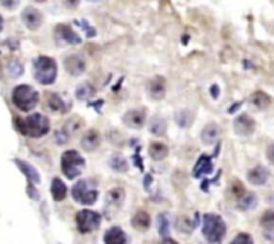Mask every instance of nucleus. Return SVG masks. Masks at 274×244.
<instances>
[{"instance_id": "obj_1", "label": "nucleus", "mask_w": 274, "mask_h": 244, "mask_svg": "<svg viewBox=\"0 0 274 244\" xmlns=\"http://www.w3.org/2000/svg\"><path fill=\"white\" fill-rule=\"evenodd\" d=\"M15 126L20 134L31 138H40L50 132V119L40 113L28 115L26 118L16 117Z\"/></svg>"}, {"instance_id": "obj_2", "label": "nucleus", "mask_w": 274, "mask_h": 244, "mask_svg": "<svg viewBox=\"0 0 274 244\" xmlns=\"http://www.w3.org/2000/svg\"><path fill=\"white\" fill-rule=\"evenodd\" d=\"M226 223L222 217L217 213H206L203 216L202 232L206 240L212 244H219L226 235Z\"/></svg>"}, {"instance_id": "obj_3", "label": "nucleus", "mask_w": 274, "mask_h": 244, "mask_svg": "<svg viewBox=\"0 0 274 244\" xmlns=\"http://www.w3.org/2000/svg\"><path fill=\"white\" fill-rule=\"evenodd\" d=\"M12 102L21 112H31L39 104V93L30 85H19L12 91Z\"/></svg>"}, {"instance_id": "obj_4", "label": "nucleus", "mask_w": 274, "mask_h": 244, "mask_svg": "<svg viewBox=\"0 0 274 244\" xmlns=\"http://www.w3.org/2000/svg\"><path fill=\"white\" fill-rule=\"evenodd\" d=\"M34 75L39 84L52 85L58 75V65L50 56H38L34 60Z\"/></svg>"}, {"instance_id": "obj_5", "label": "nucleus", "mask_w": 274, "mask_h": 244, "mask_svg": "<svg viewBox=\"0 0 274 244\" xmlns=\"http://www.w3.org/2000/svg\"><path fill=\"white\" fill-rule=\"evenodd\" d=\"M84 165H86V160L80 156V153L77 152V150H66V152L62 154V158H60L62 172L70 180H73V178L80 176Z\"/></svg>"}, {"instance_id": "obj_6", "label": "nucleus", "mask_w": 274, "mask_h": 244, "mask_svg": "<svg viewBox=\"0 0 274 244\" xmlns=\"http://www.w3.org/2000/svg\"><path fill=\"white\" fill-rule=\"evenodd\" d=\"M73 199L83 206H91L98 200V191L87 180H80L71 189Z\"/></svg>"}, {"instance_id": "obj_7", "label": "nucleus", "mask_w": 274, "mask_h": 244, "mask_svg": "<svg viewBox=\"0 0 274 244\" xmlns=\"http://www.w3.org/2000/svg\"><path fill=\"white\" fill-rule=\"evenodd\" d=\"M75 219H77V227L80 234H88V232L98 230L102 221L101 215L95 211H90V209L79 211Z\"/></svg>"}, {"instance_id": "obj_8", "label": "nucleus", "mask_w": 274, "mask_h": 244, "mask_svg": "<svg viewBox=\"0 0 274 244\" xmlns=\"http://www.w3.org/2000/svg\"><path fill=\"white\" fill-rule=\"evenodd\" d=\"M55 39L58 43H67V45H79L82 38L68 25H58L55 27Z\"/></svg>"}, {"instance_id": "obj_9", "label": "nucleus", "mask_w": 274, "mask_h": 244, "mask_svg": "<svg viewBox=\"0 0 274 244\" xmlns=\"http://www.w3.org/2000/svg\"><path fill=\"white\" fill-rule=\"evenodd\" d=\"M21 21H23V23H25V26L28 30L35 31L43 25V14L35 7L28 6L21 12Z\"/></svg>"}, {"instance_id": "obj_10", "label": "nucleus", "mask_w": 274, "mask_h": 244, "mask_svg": "<svg viewBox=\"0 0 274 244\" xmlns=\"http://www.w3.org/2000/svg\"><path fill=\"white\" fill-rule=\"evenodd\" d=\"M234 130L238 136L247 137L256 129V121L249 114H241L234 119Z\"/></svg>"}, {"instance_id": "obj_11", "label": "nucleus", "mask_w": 274, "mask_h": 244, "mask_svg": "<svg viewBox=\"0 0 274 244\" xmlns=\"http://www.w3.org/2000/svg\"><path fill=\"white\" fill-rule=\"evenodd\" d=\"M64 67H66L67 73L74 77H79L86 71V60L79 54H74V55L67 56L64 60Z\"/></svg>"}, {"instance_id": "obj_12", "label": "nucleus", "mask_w": 274, "mask_h": 244, "mask_svg": "<svg viewBox=\"0 0 274 244\" xmlns=\"http://www.w3.org/2000/svg\"><path fill=\"white\" fill-rule=\"evenodd\" d=\"M269 177H270V172L264 165H257V167L252 168L247 173V180H249L250 184L253 185L266 184Z\"/></svg>"}, {"instance_id": "obj_13", "label": "nucleus", "mask_w": 274, "mask_h": 244, "mask_svg": "<svg viewBox=\"0 0 274 244\" xmlns=\"http://www.w3.org/2000/svg\"><path fill=\"white\" fill-rule=\"evenodd\" d=\"M103 241L104 244H127V236L121 227H111L106 231Z\"/></svg>"}, {"instance_id": "obj_14", "label": "nucleus", "mask_w": 274, "mask_h": 244, "mask_svg": "<svg viewBox=\"0 0 274 244\" xmlns=\"http://www.w3.org/2000/svg\"><path fill=\"white\" fill-rule=\"evenodd\" d=\"M99 144H101V137L97 130H88L80 139V145L86 152H94L95 149H98Z\"/></svg>"}, {"instance_id": "obj_15", "label": "nucleus", "mask_w": 274, "mask_h": 244, "mask_svg": "<svg viewBox=\"0 0 274 244\" xmlns=\"http://www.w3.org/2000/svg\"><path fill=\"white\" fill-rule=\"evenodd\" d=\"M213 171V161L212 158L206 154H202L199 158H198L197 164L194 167V171H193V176L195 178H199L205 174H210Z\"/></svg>"}, {"instance_id": "obj_16", "label": "nucleus", "mask_w": 274, "mask_h": 244, "mask_svg": "<svg viewBox=\"0 0 274 244\" xmlns=\"http://www.w3.org/2000/svg\"><path fill=\"white\" fill-rule=\"evenodd\" d=\"M146 121V114L143 110H129L123 115V122L126 125L131 126V128H142L145 125Z\"/></svg>"}, {"instance_id": "obj_17", "label": "nucleus", "mask_w": 274, "mask_h": 244, "mask_svg": "<svg viewBox=\"0 0 274 244\" xmlns=\"http://www.w3.org/2000/svg\"><path fill=\"white\" fill-rule=\"evenodd\" d=\"M15 164L17 165V168H19L26 177H27L28 182H32V184L40 182V174H39V172L36 171L31 164H28V162H26V161L23 160H19V158H15Z\"/></svg>"}, {"instance_id": "obj_18", "label": "nucleus", "mask_w": 274, "mask_h": 244, "mask_svg": "<svg viewBox=\"0 0 274 244\" xmlns=\"http://www.w3.org/2000/svg\"><path fill=\"white\" fill-rule=\"evenodd\" d=\"M149 93L154 99H161V98L165 97V93H166V82H165V79L162 77L154 78L149 84Z\"/></svg>"}, {"instance_id": "obj_19", "label": "nucleus", "mask_w": 274, "mask_h": 244, "mask_svg": "<svg viewBox=\"0 0 274 244\" xmlns=\"http://www.w3.org/2000/svg\"><path fill=\"white\" fill-rule=\"evenodd\" d=\"M219 133H221L219 126L217 125L215 122H210V124H208V125L203 128V130H202L201 138L205 144H213L215 139L219 137Z\"/></svg>"}, {"instance_id": "obj_20", "label": "nucleus", "mask_w": 274, "mask_h": 244, "mask_svg": "<svg viewBox=\"0 0 274 244\" xmlns=\"http://www.w3.org/2000/svg\"><path fill=\"white\" fill-rule=\"evenodd\" d=\"M51 195L55 201H63L67 196V187L60 178H54L51 182Z\"/></svg>"}, {"instance_id": "obj_21", "label": "nucleus", "mask_w": 274, "mask_h": 244, "mask_svg": "<svg viewBox=\"0 0 274 244\" xmlns=\"http://www.w3.org/2000/svg\"><path fill=\"white\" fill-rule=\"evenodd\" d=\"M250 102H252V105H253L254 108H257L258 110H265V109H267L270 106L271 98L269 97L266 93H264V91L257 90L256 93L252 94Z\"/></svg>"}, {"instance_id": "obj_22", "label": "nucleus", "mask_w": 274, "mask_h": 244, "mask_svg": "<svg viewBox=\"0 0 274 244\" xmlns=\"http://www.w3.org/2000/svg\"><path fill=\"white\" fill-rule=\"evenodd\" d=\"M149 153L154 161H162L169 154V148L162 143H153L149 148Z\"/></svg>"}, {"instance_id": "obj_23", "label": "nucleus", "mask_w": 274, "mask_h": 244, "mask_svg": "<svg viewBox=\"0 0 274 244\" xmlns=\"http://www.w3.org/2000/svg\"><path fill=\"white\" fill-rule=\"evenodd\" d=\"M47 105L49 108L51 109L52 112L55 113H66L67 112V106L66 102L63 101V98L60 97L59 94H49L47 97Z\"/></svg>"}, {"instance_id": "obj_24", "label": "nucleus", "mask_w": 274, "mask_h": 244, "mask_svg": "<svg viewBox=\"0 0 274 244\" xmlns=\"http://www.w3.org/2000/svg\"><path fill=\"white\" fill-rule=\"evenodd\" d=\"M149 129H150V132L153 133V134H155V136H163V134L166 133L167 124L163 117H161V115H155V117L150 121Z\"/></svg>"}, {"instance_id": "obj_25", "label": "nucleus", "mask_w": 274, "mask_h": 244, "mask_svg": "<svg viewBox=\"0 0 274 244\" xmlns=\"http://www.w3.org/2000/svg\"><path fill=\"white\" fill-rule=\"evenodd\" d=\"M95 94L94 86L88 82H84V84H80L77 87V91H75V95H77L78 99L80 101H86V99H90L93 95Z\"/></svg>"}, {"instance_id": "obj_26", "label": "nucleus", "mask_w": 274, "mask_h": 244, "mask_svg": "<svg viewBox=\"0 0 274 244\" xmlns=\"http://www.w3.org/2000/svg\"><path fill=\"white\" fill-rule=\"evenodd\" d=\"M110 167H111L112 171L119 172V173H125V172L129 171V164L123 156L121 154H114V156L110 158Z\"/></svg>"}, {"instance_id": "obj_27", "label": "nucleus", "mask_w": 274, "mask_h": 244, "mask_svg": "<svg viewBox=\"0 0 274 244\" xmlns=\"http://www.w3.org/2000/svg\"><path fill=\"white\" fill-rule=\"evenodd\" d=\"M257 204V197L252 192H245L240 199H238V208L242 209V211H247V209H252L256 207Z\"/></svg>"}, {"instance_id": "obj_28", "label": "nucleus", "mask_w": 274, "mask_h": 244, "mask_svg": "<svg viewBox=\"0 0 274 244\" xmlns=\"http://www.w3.org/2000/svg\"><path fill=\"white\" fill-rule=\"evenodd\" d=\"M156 224H158L159 235L166 239V237L170 235V219H169V215L165 212L161 213L158 219H156Z\"/></svg>"}, {"instance_id": "obj_29", "label": "nucleus", "mask_w": 274, "mask_h": 244, "mask_svg": "<svg viewBox=\"0 0 274 244\" xmlns=\"http://www.w3.org/2000/svg\"><path fill=\"white\" fill-rule=\"evenodd\" d=\"M132 226L135 227V228H139V230H146V228H149L150 226V216L146 212L141 211L134 216L132 219Z\"/></svg>"}, {"instance_id": "obj_30", "label": "nucleus", "mask_w": 274, "mask_h": 244, "mask_svg": "<svg viewBox=\"0 0 274 244\" xmlns=\"http://www.w3.org/2000/svg\"><path fill=\"white\" fill-rule=\"evenodd\" d=\"M175 121L179 126L185 128V126H189L193 121V113H190V110H182V112H178L175 114Z\"/></svg>"}, {"instance_id": "obj_31", "label": "nucleus", "mask_w": 274, "mask_h": 244, "mask_svg": "<svg viewBox=\"0 0 274 244\" xmlns=\"http://www.w3.org/2000/svg\"><path fill=\"white\" fill-rule=\"evenodd\" d=\"M261 226L267 231L274 230V211H266L262 215V217H261Z\"/></svg>"}, {"instance_id": "obj_32", "label": "nucleus", "mask_w": 274, "mask_h": 244, "mask_svg": "<svg viewBox=\"0 0 274 244\" xmlns=\"http://www.w3.org/2000/svg\"><path fill=\"white\" fill-rule=\"evenodd\" d=\"M23 71H25V70H23V65H21L19 60H11V62L8 63V73H10L11 77H20Z\"/></svg>"}, {"instance_id": "obj_33", "label": "nucleus", "mask_w": 274, "mask_h": 244, "mask_svg": "<svg viewBox=\"0 0 274 244\" xmlns=\"http://www.w3.org/2000/svg\"><path fill=\"white\" fill-rule=\"evenodd\" d=\"M75 25L79 26L82 30H83L84 32H86V36L87 38H94L95 35H97V31H95V28L93 27V26L88 23V22L86 21V19H83V21H77L75 22Z\"/></svg>"}, {"instance_id": "obj_34", "label": "nucleus", "mask_w": 274, "mask_h": 244, "mask_svg": "<svg viewBox=\"0 0 274 244\" xmlns=\"http://www.w3.org/2000/svg\"><path fill=\"white\" fill-rule=\"evenodd\" d=\"M230 244H254V243L253 239H252V236H250L249 234L242 232V234L237 235V236L230 241Z\"/></svg>"}, {"instance_id": "obj_35", "label": "nucleus", "mask_w": 274, "mask_h": 244, "mask_svg": "<svg viewBox=\"0 0 274 244\" xmlns=\"http://www.w3.org/2000/svg\"><path fill=\"white\" fill-rule=\"evenodd\" d=\"M123 196H125V193H123V189H121V188L112 189V191L108 193V201H111L115 204L117 201H122Z\"/></svg>"}, {"instance_id": "obj_36", "label": "nucleus", "mask_w": 274, "mask_h": 244, "mask_svg": "<svg viewBox=\"0 0 274 244\" xmlns=\"http://www.w3.org/2000/svg\"><path fill=\"white\" fill-rule=\"evenodd\" d=\"M0 4L7 10H15L20 4V0H0Z\"/></svg>"}, {"instance_id": "obj_37", "label": "nucleus", "mask_w": 274, "mask_h": 244, "mask_svg": "<svg viewBox=\"0 0 274 244\" xmlns=\"http://www.w3.org/2000/svg\"><path fill=\"white\" fill-rule=\"evenodd\" d=\"M27 193H28V196H30V197H31V199H34V200H38V199H39V193H38V191H36V188H35L34 184H32V182H28Z\"/></svg>"}, {"instance_id": "obj_38", "label": "nucleus", "mask_w": 274, "mask_h": 244, "mask_svg": "<svg viewBox=\"0 0 274 244\" xmlns=\"http://www.w3.org/2000/svg\"><path fill=\"white\" fill-rule=\"evenodd\" d=\"M266 157H267V160H269V162H271V164L274 165V143L270 144V145L267 147Z\"/></svg>"}, {"instance_id": "obj_39", "label": "nucleus", "mask_w": 274, "mask_h": 244, "mask_svg": "<svg viewBox=\"0 0 274 244\" xmlns=\"http://www.w3.org/2000/svg\"><path fill=\"white\" fill-rule=\"evenodd\" d=\"M63 3L68 8H77L79 6L80 0H63Z\"/></svg>"}, {"instance_id": "obj_40", "label": "nucleus", "mask_w": 274, "mask_h": 244, "mask_svg": "<svg viewBox=\"0 0 274 244\" xmlns=\"http://www.w3.org/2000/svg\"><path fill=\"white\" fill-rule=\"evenodd\" d=\"M210 94H212V97L214 98V99H217V98L219 97V87H218V85H213V86L210 87Z\"/></svg>"}, {"instance_id": "obj_41", "label": "nucleus", "mask_w": 274, "mask_h": 244, "mask_svg": "<svg viewBox=\"0 0 274 244\" xmlns=\"http://www.w3.org/2000/svg\"><path fill=\"white\" fill-rule=\"evenodd\" d=\"M161 244H178V243L175 240H173V239H167L166 237V239H165V240H163Z\"/></svg>"}, {"instance_id": "obj_42", "label": "nucleus", "mask_w": 274, "mask_h": 244, "mask_svg": "<svg viewBox=\"0 0 274 244\" xmlns=\"http://www.w3.org/2000/svg\"><path fill=\"white\" fill-rule=\"evenodd\" d=\"M3 17H2V15H0V31H2V30H3Z\"/></svg>"}, {"instance_id": "obj_43", "label": "nucleus", "mask_w": 274, "mask_h": 244, "mask_svg": "<svg viewBox=\"0 0 274 244\" xmlns=\"http://www.w3.org/2000/svg\"><path fill=\"white\" fill-rule=\"evenodd\" d=\"M35 2H38V3H44L45 0H35Z\"/></svg>"}, {"instance_id": "obj_44", "label": "nucleus", "mask_w": 274, "mask_h": 244, "mask_svg": "<svg viewBox=\"0 0 274 244\" xmlns=\"http://www.w3.org/2000/svg\"><path fill=\"white\" fill-rule=\"evenodd\" d=\"M90 2H98V0H90Z\"/></svg>"}]
</instances>
